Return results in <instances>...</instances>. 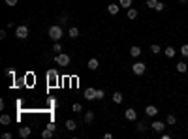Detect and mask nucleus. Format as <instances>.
<instances>
[{
  "label": "nucleus",
  "mask_w": 188,
  "mask_h": 139,
  "mask_svg": "<svg viewBox=\"0 0 188 139\" xmlns=\"http://www.w3.org/2000/svg\"><path fill=\"white\" fill-rule=\"evenodd\" d=\"M132 72H134L136 75H143V73L147 72V64H143V62H136V64H132Z\"/></svg>",
  "instance_id": "4"
},
{
  "label": "nucleus",
  "mask_w": 188,
  "mask_h": 139,
  "mask_svg": "<svg viewBox=\"0 0 188 139\" xmlns=\"http://www.w3.org/2000/svg\"><path fill=\"white\" fill-rule=\"evenodd\" d=\"M2 137H4V139H11V134H9V132H6V134H2Z\"/></svg>",
  "instance_id": "37"
},
{
  "label": "nucleus",
  "mask_w": 188,
  "mask_h": 139,
  "mask_svg": "<svg viewBox=\"0 0 188 139\" xmlns=\"http://www.w3.org/2000/svg\"><path fill=\"white\" fill-rule=\"evenodd\" d=\"M17 2H19V0H6L8 6H17Z\"/></svg>",
  "instance_id": "35"
},
{
  "label": "nucleus",
  "mask_w": 188,
  "mask_h": 139,
  "mask_svg": "<svg viewBox=\"0 0 188 139\" xmlns=\"http://www.w3.org/2000/svg\"><path fill=\"white\" fill-rule=\"evenodd\" d=\"M119 9H121V4H109V6H107V11H109L111 15H117Z\"/></svg>",
  "instance_id": "10"
},
{
  "label": "nucleus",
  "mask_w": 188,
  "mask_h": 139,
  "mask_svg": "<svg viewBox=\"0 0 188 139\" xmlns=\"http://www.w3.org/2000/svg\"><path fill=\"white\" fill-rule=\"evenodd\" d=\"M175 122H177V119H175L173 115H168V117H166V124H169V126H173Z\"/></svg>",
  "instance_id": "22"
},
{
  "label": "nucleus",
  "mask_w": 188,
  "mask_h": 139,
  "mask_svg": "<svg viewBox=\"0 0 188 139\" xmlns=\"http://www.w3.org/2000/svg\"><path fill=\"white\" fill-rule=\"evenodd\" d=\"M85 98L90 102V100H96V88H92V87H89L87 90H85Z\"/></svg>",
  "instance_id": "6"
},
{
  "label": "nucleus",
  "mask_w": 188,
  "mask_h": 139,
  "mask_svg": "<svg viewBox=\"0 0 188 139\" xmlns=\"http://www.w3.org/2000/svg\"><path fill=\"white\" fill-rule=\"evenodd\" d=\"M30 134H32V130H30L28 126H21V128H19V136H21L23 139H26Z\"/></svg>",
  "instance_id": "9"
},
{
  "label": "nucleus",
  "mask_w": 188,
  "mask_h": 139,
  "mask_svg": "<svg viewBox=\"0 0 188 139\" xmlns=\"http://www.w3.org/2000/svg\"><path fill=\"white\" fill-rule=\"evenodd\" d=\"M6 75H9V77H13V75H15V70H11V68H8V70H6Z\"/></svg>",
  "instance_id": "34"
},
{
  "label": "nucleus",
  "mask_w": 188,
  "mask_h": 139,
  "mask_svg": "<svg viewBox=\"0 0 188 139\" xmlns=\"http://www.w3.org/2000/svg\"><path fill=\"white\" fill-rule=\"evenodd\" d=\"M164 8H166V4H164V2H158V4H156V8H154V9H156V11H162V9H164Z\"/></svg>",
  "instance_id": "33"
},
{
  "label": "nucleus",
  "mask_w": 188,
  "mask_h": 139,
  "mask_svg": "<svg viewBox=\"0 0 188 139\" xmlns=\"http://www.w3.org/2000/svg\"><path fill=\"white\" fill-rule=\"evenodd\" d=\"M47 79H49V81H56V79H58L56 72H55V70H49V72H47Z\"/></svg>",
  "instance_id": "16"
},
{
  "label": "nucleus",
  "mask_w": 188,
  "mask_h": 139,
  "mask_svg": "<svg viewBox=\"0 0 188 139\" xmlns=\"http://www.w3.org/2000/svg\"><path fill=\"white\" fill-rule=\"evenodd\" d=\"M164 53H166V56H168V58H173L177 51H175V47H171V45H168V47L164 49Z\"/></svg>",
  "instance_id": "11"
},
{
  "label": "nucleus",
  "mask_w": 188,
  "mask_h": 139,
  "mask_svg": "<svg viewBox=\"0 0 188 139\" xmlns=\"http://www.w3.org/2000/svg\"><path fill=\"white\" fill-rule=\"evenodd\" d=\"M156 4H158V0H147V8H151V9H154Z\"/></svg>",
  "instance_id": "28"
},
{
  "label": "nucleus",
  "mask_w": 188,
  "mask_h": 139,
  "mask_svg": "<svg viewBox=\"0 0 188 139\" xmlns=\"http://www.w3.org/2000/svg\"><path fill=\"white\" fill-rule=\"evenodd\" d=\"M126 15H128V19H136V17H137V9H136V8H130Z\"/></svg>",
  "instance_id": "18"
},
{
  "label": "nucleus",
  "mask_w": 188,
  "mask_h": 139,
  "mask_svg": "<svg viewBox=\"0 0 188 139\" xmlns=\"http://www.w3.org/2000/svg\"><path fill=\"white\" fill-rule=\"evenodd\" d=\"M53 51H55L56 55H58V53L62 51V47H60V43H58V41H55V43H53Z\"/></svg>",
  "instance_id": "26"
},
{
  "label": "nucleus",
  "mask_w": 188,
  "mask_h": 139,
  "mask_svg": "<svg viewBox=\"0 0 188 139\" xmlns=\"http://www.w3.org/2000/svg\"><path fill=\"white\" fill-rule=\"evenodd\" d=\"M181 55H183V56H188V43H185V45L181 47Z\"/></svg>",
  "instance_id": "30"
},
{
  "label": "nucleus",
  "mask_w": 188,
  "mask_h": 139,
  "mask_svg": "<svg viewBox=\"0 0 188 139\" xmlns=\"http://www.w3.org/2000/svg\"><path fill=\"white\" fill-rule=\"evenodd\" d=\"M151 128H153L154 132H158V134H162V132H164V128H166V124H164L162 120H154V122L151 124Z\"/></svg>",
  "instance_id": "5"
},
{
  "label": "nucleus",
  "mask_w": 188,
  "mask_h": 139,
  "mask_svg": "<svg viewBox=\"0 0 188 139\" xmlns=\"http://www.w3.org/2000/svg\"><path fill=\"white\" fill-rule=\"evenodd\" d=\"M124 117H126L128 120H137V113H136V109H132V107L124 111Z\"/></svg>",
  "instance_id": "8"
},
{
  "label": "nucleus",
  "mask_w": 188,
  "mask_h": 139,
  "mask_svg": "<svg viewBox=\"0 0 188 139\" xmlns=\"http://www.w3.org/2000/svg\"><path fill=\"white\" fill-rule=\"evenodd\" d=\"M9 122H11V117H9V115H2V117H0V124L6 126V124H9Z\"/></svg>",
  "instance_id": "20"
},
{
  "label": "nucleus",
  "mask_w": 188,
  "mask_h": 139,
  "mask_svg": "<svg viewBox=\"0 0 188 139\" xmlns=\"http://www.w3.org/2000/svg\"><path fill=\"white\" fill-rule=\"evenodd\" d=\"M147 128H149V126H147L145 122H137V132H145Z\"/></svg>",
  "instance_id": "27"
},
{
  "label": "nucleus",
  "mask_w": 188,
  "mask_h": 139,
  "mask_svg": "<svg viewBox=\"0 0 188 139\" xmlns=\"http://www.w3.org/2000/svg\"><path fill=\"white\" fill-rule=\"evenodd\" d=\"M55 62H56V66L66 68V66L70 64V55H66V53H58V55H55Z\"/></svg>",
  "instance_id": "2"
},
{
  "label": "nucleus",
  "mask_w": 188,
  "mask_h": 139,
  "mask_svg": "<svg viewBox=\"0 0 188 139\" xmlns=\"http://www.w3.org/2000/svg\"><path fill=\"white\" fill-rule=\"evenodd\" d=\"M15 36H17L19 40H26V38H28V26H26V24L17 26V28H15Z\"/></svg>",
  "instance_id": "3"
},
{
  "label": "nucleus",
  "mask_w": 188,
  "mask_h": 139,
  "mask_svg": "<svg viewBox=\"0 0 188 139\" xmlns=\"http://www.w3.org/2000/svg\"><path fill=\"white\" fill-rule=\"evenodd\" d=\"M66 128H68V130H70V132H73V130H75V128H77V124H75V122H73V120H66Z\"/></svg>",
  "instance_id": "23"
},
{
  "label": "nucleus",
  "mask_w": 188,
  "mask_h": 139,
  "mask_svg": "<svg viewBox=\"0 0 188 139\" xmlns=\"http://www.w3.org/2000/svg\"><path fill=\"white\" fill-rule=\"evenodd\" d=\"M104 96H105L104 90H96V100H104Z\"/></svg>",
  "instance_id": "32"
},
{
  "label": "nucleus",
  "mask_w": 188,
  "mask_h": 139,
  "mask_svg": "<svg viewBox=\"0 0 188 139\" xmlns=\"http://www.w3.org/2000/svg\"><path fill=\"white\" fill-rule=\"evenodd\" d=\"M87 66H89V70H92V72H94V70H98V58H90Z\"/></svg>",
  "instance_id": "14"
},
{
  "label": "nucleus",
  "mask_w": 188,
  "mask_h": 139,
  "mask_svg": "<svg viewBox=\"0 0 188 139\" xmlns=\"http://www.w3.org/2000/svg\"><path fill=\"white\" fill-rule=\"evenodd\" d=\"M53 134H55L53 130H49V128H45V130L41 132V137H43V139H51V137H53Z\"/></svg>",
  "instance_id": "15"
},
{
  "label": "nucleus",
  "mask_w": 188,
  "mask_h": 139,
  "mask_svg": "<svg viewBox=\"0 0 188 139\" xmlns=\"http://www.w3.org/2000/svg\"><path fill=\"white\" fill-rule=\"evenodd\" d=\"M66 23H68V15H62V17L58 19V24L62 26V24H66Z\"/></svg>",
  "instance_id": "31"
},
{
  "label": "nucleus",
  "mask_w": 188,
  "mask_h": 139,
  "mask_svg": "<svg viewBox=\"0 0 188 139\" xmlns=\"http://www.w3.org/2000/svg\"><path fill=\"white\" fill-rule=\"evenodd\" d=\"M92 120H94V113H92V111H87V113H85V122L90 124Z\"/></svg>",
  "instance_id": "17"
},
{
  "label": "nucleus",
  "mask_w": 188,
  "mask_h": 139,
  "mask_svg": "<svg viewBox=\"0 0 188 139\" xmlns=\"http://www.w3.org/2000/svg\"><path fill=\"white\" fill-rule=\"evenodd\" d=\"M47 128H49V130H53V132H55V130H56V126H55V124H53V122H49V124H47Z\"/></svg>",
  "instance_id": "36"
},
{
  "label": "nucleus",
  "mask_w": 188,
  "mask_h": 139,
  "mask_svg": "<svg viewBox=\"0 0 188 139\" xmlns=\"http://www.w3.org/2000/svg\"><path fill=\"white\" fill-rule=\"evenodd\" d=\"M130 55H132L134 58H137V56L141 55V49H139L137 45H132V47H130Z\"/></svg>",
  "instance_id": "13"
},
{
  "label": "nucleus",
  "mask_w": 188,
  "mask_h": 139,
  "mask_svg": "<svg viewBox=\"0 0 188 139\" xmlns=\"http://www.w3.org/2000/svg\"><path fill=\"white\" fill-rule=\"evenodd\" d=\"M72 109H73V113H81V111H83L81 104H73V107H72Z\"/></svg>",
  "instance_id": "29"
},
{
  "label": "nucleus",
  "mask_w": 188,
  "mask_h": 139,
  "mask_svg": "<svg viewBox=\"0 0 188 139\" xmlns=\"http://www.w3.org/2000/svg\"><path fill=\"white\" fill-rule=\"evenodd\" d=\"M179 2H181V4H186L188 0H179Z\"/></svg>",
  "instance_id": "38"
},
{
  "label": "nucleus",
  "mask_w": 188,
  "mask_h": 139,
  "mask_svg": "<svg viewBox=\"0 0 188 139\" xmlns=\"http://www.w3.org/2000/svg\"><path fill=\"white\" fill-rule=\"evenodd\" d=\"M186 70H188V64H186V62H185V60H181V62H177V72H179V73H185Z\"/></svg>",
  "instance_id": "12"
},
{
  "label": "nucleus",
  "mask_w": 188,
  "mask_h": 139,
  "mask_svg": "<svg viewBox=\"0 0 188 139\" xmlns=\"http://www.w3.org/2000/svg\"><path fill=\"white\" fill-rule=\"evenodd\" d=\"M122 100H124V98H122L121 92H115V94H113V102H115V104H122Z\"/></svg>",
  "instance_id": "19"
},
{
  "label": "nucleus",
  "mask_w": 188,
  "mask_h": 139,
  "mask_svg": "<svg viewBox=\"0 0 188 139\" xmlns=\"http://www.w3.org/2000/svg\"><path fill=\"white\" fill-rule=\"evenodd\" d=\"M145 115H147V117H156V115H158L156 105H147V107H145Z\"/></svg>",
  "instance_id": "7"
},
{
  "label": "nucleus",
  "mask_w": 188,
  "mask_h": 139,
  "mask_svg": "<svg viewBox=\"0 0 188 139\" xmlns=\"http://www.w3.org/2000/svg\"><path fill=\"white\" fill-rule=\"evenodd\" d=\"M119 4H121V8H126V9L132 8V0H119Z\"/></svg>",
  "instance_id": "21"
},
{
  "label": "nucleus",
  "mask_w": 188,
  "mask_h": 139,
  "mask_svg": "<svg viewBox=\"0 0 188 139\" xmlns=\"http://www.w3.org/2000/svg\"><path fill=\"white\" fill-rule=\"evenodd\" d=\"M160 51H162V49H160V45H156V43H153V45H151V53H153V55H158Z\"/></svg>",
  "instance_id": "25"
},
{
  "label": "nucleus",
  "mask_w": 188,
  "mask_h": 139,
  "mask_svg": "<svg viewBox=\"0 0 188 139\" xmlns=\"http://www.w3.org/2000/svg\"><path fill=\"white\" fill-rule=\"evenodd\" d=\"M77 36H79V28L72 26V28H70V38H77Z\"/></svg>",
  "instance_id": "24"
},
{
  "label": "nucleus",
  "mask_w": 188,
  "mask_h": 139,
  "mask_svg": "<svg viewBox=\"0 0 188 139\" xmlns=\"http://www.w3.org/2000/svg\"><path fill=\"white\" fill-rule=\"evenodd\" d=\"M62 26L60 24H53V26H49V38L53 40V41H58L60 38H62Z\"/></svg>",
  "instance_id": "1"
}]
</instances>
